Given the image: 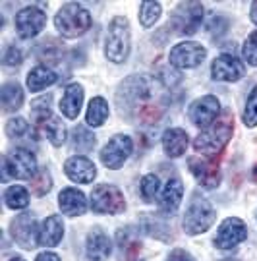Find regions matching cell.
Returning <instances> with one entry per match:
<instances>
[{
  "mask_svg": "<svg viewBox=\"0 0 257 261\" xmlns=\"http://www.w3.org/2000/svg\"><path fill=\"white\" fill-rule=\"evenodd\" d=\"M93 18L87 10L78 2H68L58 10L55 16V25L58 33L66 39L80 37L83 33H87V29L91 28Z\"/></svg>",
  "mask_w": 257,
  "mask_h": 261,
  "instance_id": "obj_1",
  "label": "cell"
},
{
  "mask_svg": "<svg viewBox=\"0 0 257 261\" xmlns=\"http://www.w3.org/2000/svg\"><path fill=\"white\" fill-rule=\"evenodd\" d=\"M130 55V25L128 19L116 16L112 18L107 29V39H105V56L112 60L114 64L126 62Z\"/></svg>",
  "mask_w": 257,
  "mask_h": 261,
  "instance_id": "obj_2",
  "label": "cell"
},
{
  "mask_svg": "<svg viewBox=\"0 0 257 261\" xmlns=\"http://www.w3.org/2000/svg\"><path fill=\"white\" fill-rule=\"evenodd\" d=\"M230 138H232V124H230V120L213 122L209 128H205L195 138L193 147H195L197 153H201L205 157H217L220 151L224 149V145L230 141Z\"/></svg>",
  "mask_w": 257,
  "mask_h": 261,
  "instance_id": "obj_3",
  "label": "cell"
},
{
  "mask_svg": "<svg viewBox=\"0 0 257 261\" xmlns=\"http://www.w3.org/2000/svg\"><path fill=\"white\" fill-rule=\"evenodd\" d=\"M215 219H217V213H215L211 203L205 197L193 196V199L186 209V215H184V230L192 236L201 234L211 228Z\"/></svg>",
  "mask_w": 257,
  "mask_h": 261,
  "instance_id": "obj_4",
  "label": "cell"
},
{
  "mask_svg": "<svg viewBox=\"0 0 257 261\" xmlns=\"http://www.w3.org/2000/svg\"><path fill=\"white\" fill-rule=\"evenodd\" d=\"M35 172L37 161L31 151L16 149L2 157V180H8V178L28 180L35 176Z\"/></svg>",
  "mask_w": 257,
  "mask_h": 261,
  "instance_id": "obj_5",
  "label": "cell"
},
{
  "mask_svg": "<svg viewBox=\"0 0 257 261\" xmlns=\"http://www.w3.org/2000/svg\"><path fill=\"white\" fill-rule=\"evenodd\" d=\"M151 95V87L147 84L145 77H139V75H132L128 77L124 84L120 85L118 91V103H120V111L122 114L130 111H138L139 105L147 103Z\"/></svg>",
  "mask_w": 257,
  "mask_h": 261,
  "instance_id": "obj_6",
  "label": "cell"
},
{
  "mask_svg": "<svg viewBox=\"0 0 257 261\" xmlns=\"http://www.w3.org/2000/svg\"><path fill=\"white\" fill-rule=\"evenodd\" d=\"M91 209L99 215H118L126 209L124 194L112 184H99L91 192Z\"/></svg>",
  "mask_w": 257,
  "mask_h": 261,
  "instance_id": "obj_7",
  "label": "cell"
},
{
  "mask_svg": "<svg viewBox=\"0 0 257 261\" xmlns=\"http://www.w3.org/2000/svg\"><path fill=\"white\" fill-rule=\"evenodd\" d=\"M248 238V226L238 217H228L220 223L217 236H215V246L220 250H230L234 246L242 244Z\"/></svg>",
  "mask_w": 257,
  "mask_h": 261,
  "instance_id": "obj_8",
  "label": "cell"
},
{
  "mask_svg": "<svg viewBox=\"0 0 257 261\" xmlns=\"http://www.w3.org/2000/svg\"><path fill=\"white\" fill-rule=\"evenodd\" d=\"M207 56V50L203 45L199 43H193V41H184V43H178L170 55H168V60L170 64L180 68V70H188V68H195L199 66L205 60Z\"/></svg>",
  "mask_w": 257,
  "mask_h": 261,
  "instance_id": "obj_9",
  "label": "cell"
},
{
  "mask_svg": "<svg viewBox=\"0 0 257 261\" xmlns=\"http://www.w3.org/2000/svg\"><path fill=\"white\" fill-rule=\"evenodd\" d=\"M16 31L21 39L37 37L46 25V14L37 6H28L16 14Z\"/></svg>",
  "mask_w": 257,
  "mask_h": 261,
  "instance_id": "obj_10",
  "label": "cell"
},
{
  "mask_svg": "<svg viewBox=\"0 0 257 261\" xmlns=\"http://www.w3.org/2000/svg\"><path fill=\"white\" fill-rule=\"evenodd\" d=\"M132 151H134V141H132V138H128V136H114L101 151L102 165L107 168L116 170V168H120L128 161Z\"/></svg>",
  "mask_w": 257,
  "mask_h": 261,
  "instance_id": "obj_11",
  "label": "cell"
},
{
  "mask_svg": "<svg viewBox=\"0 0 257 261\" xmlns=\"http://www.w3.org/2000/svg\"><path fill=\"white\" fill-rule=\"evenodd\" d=\"M39 230L41 228L37 226L35 217L31 213H21L12 221V236L25 250H33L39 246Z\"/></svg>",
  "mask_w": 257,
  "mask_h": 261,
  "instance_id": "obj_12",
  "label": "cell"
},
{
  "mask_svg": "<svg viewBox=\"0 0 257 261\" xmlns=\"http://www.w3.org/2000/svg\"><path fill=\"white\" fill-rule=\"evenodd\" d=\"M220 112V103L217 97L213 95H205L201 99L193 101L192 107H190V120L195 124V126H201V128H209L213 122L217 120Z\"/></svg>",
  "mask_w": 257,
  "mask_h": 261,
  "instance_id": "obj_13",
  "label": "cell"
},
{
  "mask_svg": "<svg viewBox=\"0 0 257 261\" xmlns=\"http://www.w3.org/2000/svg\"><path fill=\"white\" fill-rule=\"evenodd\" d=\"M211 74L217 82H238L246 74V66L232 55H220L213 60Z\"/></svg>",
  "mask_w": 257,
  "mask_h": 261,
  "instance_id": "obj_14",
  "label": "cell"
},
{
  "mask_svg": "<svg viewBox=\"0 0 257 261\" xmlns=\"http://www.w3.org/2000/svg\"><path fill=\"white\" fill-rule=\"evenodd\" d=\"M176 23H178V31L182 35H193L199 25H201L203 19V6L197 2H186L178 6L176 12Z\"/></svg>",
  "mask_w": 257,
  "mask_h": 261,
  "instance_id": "obj_15",
  "label": "cell"
},
{
  "mask_svg": "<svg viewBox=\"0 0 257 261\" xmlns=\"http://www.w3.org/2000/svg\"><path fill=\"white\" fill-rule=\"evenodd\" d=\"M188 167L192 170L195 180L201 184L203 188H217L220 184V172L217 165L201 157H190L188 159Z\"/></svg>",
  "mask_w": 257,
  "mask_h": 261,
  "instance_id": "obj_16",
  "label": "cell"
},
{
  "mask_svg": "<svg viewBox=\"0 0 257 261\" xmlns=\"http://www.w3.org/2000/svg\"><path fill=\"white\" fill-rule=\"evenodd\" d=\"M64 170L68 178L78 182V184H89V182H93V178L97 176V167L93 165V161H89L87 157H82V155L68 159Z\"/></svg>",
  "mask_w": 257,
  "mask_h": 261,
  "instance_id": "obj_17",
  "label": "cell"
},
{
  "mask_svg": "<svg viewBox=\"0 0 257 261\" xmlns=\"http://www.w3.org/2000/svg\"><path fill=\"white\" fill-rule=\"evenodd\" d=\"M110 252H112V244L110 238L102 232L101 228H93L89 236H87V244H85V253L89 261H107Z\"/></svg>",
  "mask_w": 257,
  "mask_h": 261,
  "instance_id": "obj_18",
  "label": "cell"
},
{
  "mask_svg": "<svg viewBox=\"0 0 257 261\" xmlns=\"http://www.w3.org/2000/svg\"><path fill=\"white\" fill-rule=\"evenodd\" d=\"M58 205L62 209V213L68 217H80L87 209V199L80 190L75 188H66L58 196Z\"/></svg>",
  "mask_w": 257,
  "mask_h": 261,
  "instance_id": "obj_19",
  "label": "cell"
},
{
  "mask_svg": "<svg viewBox=\"0 0 257 261\" xmlns=\"http://www.w3.org/2000/svg\"><path fill=\"white\" fill-rule=\"evenodd\" d=\"M182 196H184L182 180L178 176L168 178L165 190H163V194H161V199H159V205H161V209H163L165 213L172 215L176 209L180 207V203H182Z\"/></svg>",
  "mask_w": 257,
  "mask_h": 261,
  "instance_id": "obj_20",
  "label": "cell"
},
{
  "mask_svg": "<svg viewBox=\"0 0 257 261\" xmlns=\"http://www.w3.org/2000/svg\"><path fill=\"white\" fill-rule=\"evenodd\" d=\"M64 236V223L58 215L46 217L39 230V246H56Z\"/></svg>",
  "mask_w": 257,
  "mask_h": 261,
  "instance_id": "obj_21",
  "label": "cell"
},
{
  "mask_svg": "<svg viewBox=\"0 0 257 261\" xmlns=\"http://www.w3.org/2000/svg\"><path fill=\"white\" fill-rule=\"evenodd\" d=\"M163 147L168 157H180L188 149V134L182 128H170L163 134Z\"/></svg>",
  "mask_w": 257,
  "mask_h": 261,
  "instance_id": "obj_22",
  "label": "cell"
},
{
  "mask_svg": "<svg viewBox=\"0 0 257 261\" xmlns=\"http://www.w3.org/2000/svg\"><path fill=\"white\" fill-rule=\"evenodd\" d=\"M82 103H83V87L78 84L70 85L66 89L64 97L60 101V111L66 118H78V114L82 111Z\"/></svg>",
  "mask_w": 257,
  "mask_h": 261,
  "instance_id": "obj_23",
  "label": "cell"
},
{
  "mask_svg": "<svg viewBox=\"0 0 257 261\" xmlns=\"http://www.w3.org/2000/svg\"><path fill=\"white\" fill-rule=\"evenodd\" d=\"M58 75L46 66H35L28 75V87L29 91H43L48 85L56 84Z\"/></svg>",
  "mask_w": 257,
  "mask_h": 261,
  "instance_id": "obj_24",
  "label": "cell"
},
{
  "mask_svg": "<svg viewBox=\"0 0 257 261\" xmlns=\"http://www.w3.org/2000/svg\"><path fill=\"white\" fill-rule=\"evenodd\" d=\"M0 101H2V109L6 112L18 111L19 107L23 105V91L16 82L4 84L0 89Z\"/></svg>",
  "mask_w": 257,
  "mask_h": 261,
  "instance_id": "obj_25",
  "label": "cell"
},
{
  "mask_svg": "<svg viewBox=\"0 0 257 261\" xmlns=\"http://www.w3.org/2000/svg\"><path fill=\"white\" fill-rule=\"evenodd\" d=\"M107 116H109V105H107V101H105L102 97L91 99L89 109H87V114H85V122H87L89 126H93V128H99V126L105 124Z\"/></svg>",
  "mask_w": 257,
  "mask_h": 261,
  "instance_id": "obj_26",
  "label": "cell"
},
{
  "mask_svg": "<svg viewBox=\"0 0 257 261\" xmlns=\"http://www.w3.org/2000/svg\"><path fill=\"white\" fill-rule=\"evenodd\" d=\"M6 134L14 140H37L35 130L29 126V122H25V118H12L6 124Z\"/></svg>",
  "mask_w": 257,
  "mask_h": 261,
  "instance_id": "obj_27",
  "label": "cell"
},
{
  "mask_svg": "<svg viewBox=\"0 0 257 261\" xmlns=\"http://www.w3.org/2000/svg\"><path fill=\"white\" fill-rule=\"evenodd\" d=\"M50 101H53L50 95H43L31 103V120L35 124H45L46 120L53 118L50 116Z\"/></svg>",
  "mask_w": 257,
  "mask_h": 261,
  "instance_id": "obj_28",
  "label": "cell"
},
{
  "mask_svg": "<svg viewBox=\"0 0 257 261\" xmlns=\"http://www.w3.org/2000/svg\"><path fill=\"white\" fill-rule=\"evenodd\" d=\"M43 132H45V136L48 138V141H50L55 147H60L66 141V126L62 124V120H58V118L46 120L45 124H43Z\"/></svg>",
  "mask_w": 257,
  "mask_h": 261,
  "instance_id": "obj_29",
  "label": "cell"
},
{
  "mask_svg": "<svg viewBox=\"0 0 257 261\" xmlns=\"http://www.w3.org/2000/svg\"><path fill=\"white\" fill-rule=\"evenodd\" d=\"M4 201L10 209H23L29 205V194L23 186H10L4 194Z\"/></svg>",
  "mask_w": 257,
  "mask_h": 261,
  "instance_id": "obj_30",
  "label": "cell"
},
{
  "mask_svg": "<svg viewBox=\"0 0 257 261\" xmlns=\"http://www.w3.org/2000/svg\"><path fill=\"white\" fill-rule=\"evenodd\" d=\"M141 228H143V232L149 234V236H153V238H161V240H166V224L163 221H159L155 219L153 215H143L141 217V224H139Z\"/></svg>",
  "mask_w": 257,
  "mask_h": 261,
  "instance_id": "obj_31",
  "label": "cell"
},
{
  "mask_svg": "<svg viewBox=\"0 0 257 261\" xmlns=\"http://www.w3.org/2000/svg\"><path fill=\"white\" fill-rule=\"evenodd\" d=\"M72 147L78 151H89L95 147V136H93L91 132L87 130V128H83V126H78L75 130H73V140H72Z\"/></svg>",
  "mask_w": 257,
  "mask_h": 261,
  "instance_id": "obj_32",
  "label": "cell"
},
{
  "mask_svg": "<svg viewBox=\"0 0 257 261\" xmlns=\"http://www.w3.org/2000/svg\"><path fill=\"white\" fill-rule=\"evenodd\" d=\"M161 16V4L159 2H143L139 8V21L143 28L155 25V21Z\"/></svg>",
  "mask_w": 257,
  "mask_h": 261,
  "instance_id": "obj_33",
  "label": "cell"
},
{
  "mask_svg": "<svg viewBox=\"0 0 257 261\" xmlns=\"http://www.w3.org/2000/svg\"><path fill=\"white\" fill-rule=\"evenodd\" d=\"M159 190H161L159 176H155V174H147V176H143V180H141V186H139V192H141V197L145 199L147 203L155 201Z\"/></svg>",
  "mask_w": 257,
  "mask_h": 261,
  "instance_id": "obj_34",
  "label": "cell"
},
{
  "mask_svg": "<svg viewBox=\"0 0 257 261\" xmlns=\"http://www.w3.org/2000/svg\"><path fill=\"white\" fill-rule=\"evenodd\" d=\"M244 124L253 128L257 126V85L251 89V93L248 97V103H246V109H244Z\"/></svg>",
  "mask_w": 257,
  "mask_h": 261,
  "instance_id": "obj_35",
  "label": "cell"
},
{
  "mask_svg": "<svg viewBox=\"0 0 257 261\" xmlns=\"http://www.w3.org/2000/svg\"><path fill=\"white\" fill-rule=\"evenodd\" d=\"M242 56H244V60L251 66H257V31H253L248 39H246V43H244V47H242Z\"/></svg>",
  "mask_w": 257,
  "mask_h": 261,
  "instance_id": "obj_36",
  "label": "cell"
},
{
  "mask_svg": "<svg viewBox=\"0 0 257 261\" xmlns=\"http://www.w3.org/2000/svg\"><path fill=\"white\" fill-rule=\"evenodd\" d=\"M2 60H4V64L6 66H18L21 64V60H23V53L19 50L18 47H8L6 48V53H4V56H2Z\"/></svg>",
  "mask_w": 257,
  "mask_h": 261,
  "instance_id": "obj_37",
  "label": "cell"
},
{
  "mask_svg": "<svg viewBox=\"0 0 257 261\" xmlns=\"http://www.w3.org/2000/svg\"><path fill=\"white\" fill-rule=\"evenodd\" d=\"M39 178H41V182L35 184L33 188H35V192L39 194V196H43V194H46V192L50 190L53 184H50V176H48V172H46V170H41V172H39Z\"/></svg>",
  "mask_w": 257,
  "mask_h": 261,
  "instance_id": "obj_38",
  "label": "cell"
},
{
  "mask_svg": "<svg viewBox=\"0 0 257 261\" xmlns=\"http://www.w3.org/2000/svg\"><path fill=\"white\" fill-rule=\"evenodd\" d=\"M166 261H193V259H192V255L188 252H184V250H172Z\"/></svg>",
  "mask_w": 257,
  "mask_h": 261,
  "instance_id": "obj_39",
  "label": "cell"
},
{
  "mask_svg": "<svg viewBox=\"0 0 257 261\" xmlns=\"http://www.w3.org/2000/svg\"><path fill=\"white\" fill-rule=\"evenodd\" d=\"M35 261H60V257L53 252H43V253H39V255H37Z\"/></svg>",
  "mask_w": 257,
  "mask_h": 261,
  "instance_id": "obj_40",
  "label": "cell"
},
{
  "mask_svg": "<svg viewBox=\"0 0 257 261\" xmlns=\"http://www.w3.org/2000/svg\"><path fill=\"white\" fill-rule=\"evenodd\" d=\"M249 16H251V21H253V23H257V2H253V4H251V12H249Z\"/></svg>",
  "mask_w": 257,
  "mask_h": 261,
  "instance_id": "obj_41",
  "label": "cell"
},
{
  "mask_svg": "<svg viewBox=\"0 0 257 261\" xmlns=\"http://www.w3.org/2000/svg\"><path fill=\"white\" fill-rule=\"evenodd\" d=\"M10 261H25V259H21V257H14V259H10Z\"/></svg>",
  "mask_w": 257,
  "mask_h": 261,
  "instance_id": "obj_42",
  "label": "cell"
},
{
  "mask_svg": "<svg viewBox=\"0 0 257 261\" xmlns=\"http://www.w3.org/2000/svg\"><path fill=\"white\" fill-rule=\"evenodd\" d=\"M222 261H240V259H222Z\"/></svg>",
  "mask_w": 257,
  "mask_h": 261,
  "instance_id": "obj_43",
  "label": "cell"
},
{
  "mask_svg": "<svg viewBox=\"0 0 257 261\" xmlns=\"http://www.w3.org/2000/svg\"><path fill=\"white\" fill-rule=\"evenodd\" d=\"M255 174H257V167H255Z\"/></svg>",
  "mask_w": 257,
  "mask_h": 261,
  "instance_id": "obj_44",
  "label": "cell"
}]
</instances>
